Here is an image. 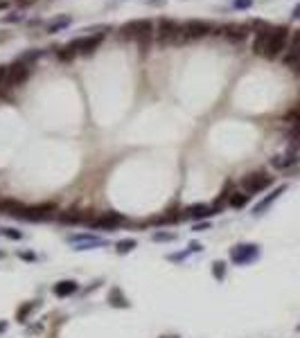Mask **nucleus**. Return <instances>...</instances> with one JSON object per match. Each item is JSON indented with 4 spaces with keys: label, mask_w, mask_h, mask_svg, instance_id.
<instances>
[{
    "label": "nucleus",
    "mask_w": 300,
    "mask_h": 338,
    "mask_svg": "<svg viewBox=\"0 0 300 338\" xmlns=\"http://www.w3.org/2000/svg\"><path fill=\"white\" fill-rule=\"evenodd\" d=\"M201 250H203V246H201L199 241H192V243L188 246V250H185V253H181V255L174 253V255H169L167 259H169V262H181V259H185L188 255H192V253H201Z\"/></svg>",
    "instance_id": "4be33fe9"
},
{
    "label": "nucleus",
    "mask_w": 300,
    "mask_h": 338,
    "mask_svg": "<svg viewBox=\"0 0 300 338\" xmlns=\"http://www.w3.org/2000/svg\"><path fill=\"white\" fill-rule=\"evenodd\" d=\"M135 246H138V241H135L133 237H127V239H120V241L115 243V250H118V255H127V253H131Z\"/></svg>",
    "instance_id": "5701e85b"
},
{
    "label": "nucleus",
    "mask_w": 300,
    "mask_h": 338,
    "mask_svg": "<svg viewBox=\"0 0 300 338\" xmlns=\"http://www.w3.org/2000/svg\"><path fill=\"white\" fill-rule=\"evenodd\" d=\"M41 50H36V52H27V54H23L21 57V61L23 64H27V61H36V59H41Z\"/></svg>",
    "instance_id": "c756f323"
},
{
    "label": "nucleus",
    "mask_w": 300,
    "mask_h": 338,
    "mask_svg": "<svg viewBox=\"0 0 300 338\" xmlns=\"http://www.w3.org/2000/svg\"><path fill=\"white\" fill-rule=\"evenodd\" d=\"M77 291H79V284L75 280H61L52 286V293L57 298H70V296H75Z\"/></svg>",
    "instance_id": "dca6fc26"
},
{
    "label": "nucleus",
    "mask_w": 300,
    "mask_h": 338,
    "mask_svg": "<svg viewBox=\"0 0 300 338\" xmlns=\"http://www.w3.org/2000/svg\"><path fill=\"white\" fill-rule=\"evenodd\" d=\"M7 329H9V322H7V320H0V334H5Z\"/></svg>",
    "instance_id": "e433bc0d"
},
{
    "label": "nucleus",
    "mask_w": 300,
    "mask_h": 338,
    "mask_svg": "<svg viewBox=\"0 0 300 338\" xmlns=\"http://www.w3.org/2000/svg\"><path fill=\"white\" fill-rule=\"evenodd\" d=\"M156 43L165 48V45H178V43H185L181 32V25L171 18H161L158 21V32H156Z\"/></svg>",
    "instance_id": "f257e3e1"
},
{
    "label": "nucleus",
    "mask_w": 300,
    "mask_h": 338,
    "mask_svg": "<svg viewBox=\"0 0 300 338\" xmlns=\"http://www.w3.org/2000/svg\"><path fill=\"white\" fill-rule=\"evenodd\" d=\"M291 18H296V21H300V5L294 7V14H291Z\"/></svg>",
    "instance_id": "4c0bfd02"
},
{
    "label": "nucleus",
    "mask_w": 300,
    "mask_h": 338,
    "mask_svg": "<svg viewBox=\"0 0 300 338\" xmlns=\"http://www.w3.org/2000/svg\"><path fill=\"white\" fill-rule=\"evenodd\" d=\"M296 329H298V332H300V325H298V327H296Z\"/></svg>",
    "instance_id": "37998d69"
},
{
    "label": "nucleus",
    "mask_w": 300,
    "mask_h": 338,
    "mask_svg": "<svg viewBox=\"0 0 300 338\" xmlns=\"http://www.w3.org/2000/svg\"><path fill=\"white\" fill-rule=\"evenodd\" d=\"M59 221L66 226H77V223H88L91 221V214L81 210H68V212H59Z\"/></svg>",
    "instance_id": "4468645a"
},
{
    "label": "nucleus",
    "mask_w": 300,
    "mask_h": 338,
    "mask_svg": "<svg viewBox=\"0 0 300 338\" xmlns=\"http://www.w3.org/2000/svg\"><path fill=\"white\" fill-rule=\"evenodd\" d=\"M291 45H300V30H296V34H294V43Z\"/></svg>",
    "instance_id": "58836bf2"
},
{
    "label": "nucleus",
    "mask_w": 300,
    "mask_h": 338,
    "mask_svg": "<svg viewBox=\"0 0 300 338\" xmlns=\"http://www.w3.org/2000/svg\"><path fill=\"white\" fill-rule=\"evenodd\" d=\"M161 338H178V336H161Z\"/></svg>",
    "instance_id": "a19ab883"
},
{
    "label": "nucleus",
    "mask_w": 300,
    "mask_h": 338,
    "mask_svg": "<svg viewBox=\"0 0 300 338\" xmlns=\"http://www.w3.org/2000/svg\"><path fill=\"white\" fill-rule=\"evenodd\" d=\"M214 27L205 21H188L181 25V32H183V38L185 41H197V38H203L208 34H212Z\"/></svg>",
    "instance_id": "9d476101"
},
{
    "label": "nucleus",
    "mask_w": 300,
    "mask_h": 338,
    "mask_svg": "<svg viewBox=\"0 0 300 338\" xmlns=\"http://www.w3.org/2000/svg\"><path fill=\"white\" fill-rule=\"evenodd\" d=\"M294 165H300V156H298V153H287V156H273V158H271V167L280 169V171L294 167Z\"/></svg>",
    "instance_id": "f3484780"
},
{
    "label": "nucleus",
    "mask_w": 300,
    "mask_h": 338,
    "mask_svg": "<svg viewBox=\"0 0 300 338\" xmlns=\"http://www.w3.org/2000/svg\"><path fill=\"white\" fill-rule=\"evenodd\" d=\"M212 277H214V280H219V282H224V277H226V262H214V264H212Z\"/></svg>",
    "instance_id": "a878e982"
},
{
    "label": "nucleus",
    "mask_w": 300,
    "mask_h": 338,
    "mask_svg": "<svg viewBox=\"0 0 300 338\" xmlns=\"http://www.w3.org/2000/svg\"><path fill=\"white\" fill-rule=\"evenodd\" d=\"M208 228H210L208 221H203V223H194V230H199V233H203V230H208Z\"/></svg>",
    "instance_id": "c9c22d12"
},
{
    "label": "nucleus",
    "mask_w": 300,
    "mask_h": 338,
    "mask_svg": "<svg viewBox=\"0 0 300 338\" xmlns=\"http://www.w3.org/2000/svg\"><path fill=\"white\" fill-rule=\"evenodd\" d=\"M0 233L5 235L7 239H11V241H21V239H23V233H21V230H16V228H2Z\"/></svg>",
    "instance_id": "cd10ccee"
},
{
    "label": "nucleus",
    "mask_w": 300,
    "mask_h": 338,
    "mask_svg": "<svg viewBox=\"0 0 300 338\" xmlns=\"http://www.w3.org/2000/svg\"><path fill=\"white\" fill-rule=\"evenodd\" d=\"M34 302H25L23 306H18V311H16V320L18 322H27V318H30V313L34 311Z\"/></svg>",
    "instance_id": "b1692460"
},
{
    "label": "nucleus",
    "mask_w": 300,
    "mask_h": 338,
    "mask_svg": "<svg viewBox=\"0 0 300 338\" xmlns=\"http://www.w3.org/2000/svg\"><path fill=\"white\" fill-rule=\"evenodd\" d=\"M16 2V7H32L36 0H14Z\"/></svg>",
    "instance_id": "72a5a7b5"
},
{
    "label": "nucleus",
    "mask_w": 300,
    "mask_h": 338,
    "mask_svg": "<svg viewBox=\"0 0 300 338\" xmlns=\"http://www.w3.org/2000/svg\"><path fill=\"white\" fill-rule=\"evenodd\" d=\"M7 7H9V2H7V0H0V11H5Z\"/></svg>",
    "instance_id": "ea45409f"
},
{
    "label": "nucleus",
    "mask_w": 300,
    "mask_h": 338,
    "mask_svg": "<svg viewBox=\"0 0 300 338\" xmlns=\"http://www.w3.org/2000/svg\"><path fill=\"white\" fill-rule=\"evenodd\" d=\"M284 192H287V185H278V187H275L273 192H271V194H268V196H264L262 201H260V203H257L255 207H253V214H255V217H262L264 212H267L268 207L273 205V203L278 201V199H280V196L284 194Z\"/></svg>",
    "instance_id": "9b49d317"
},
{
    "label": "nucleus",
    "mask_w": 300,
    "mask_h": 338,
    "mask_svg": "<svg viewBox=\"0 0 300 338\" xmlns=\"http://www.w3.org/2000/svg\"><path fill=\"white\" fill-rule=\"evenodd\" d=\"M248 201H251V196H248L246 192H233L231 201H228V207H233V210H244V207L248 205Z\"/></svg>",
    "instance_id": "aec40b11"
},
{
    "label": "nucleus",
    "mask_w": 300,
    "mask_h": 338,
    "mask_svg": "<svg viewBox=\"0 0 300 338\" xmlns=\"http://www.w3.org/2000/svg\"><path fill=\"white\" fill-rule=\"evenodd\" d=\"M75 50L70 48V45H66V48H59L57 50V59H59V61H64V64H68V61H72V59H75Z\"/></svg>",
    "instance_id": "393cba45"
},
{
    "label": "nucleus",
    "mask_w": 300,
    "mask_h": 338,
    "mask_svg": "<svg viewBox=\"0 0 300 338\" xmlns=\"http://www.w3.org/2000/svg\"><path fill=\"white\" fill-rule=\"evenodd\" d=\"M120 36L127 38V41H140L142 36H154V23L149 18H135V21H129L122 25L120 30Z\"/></svg>",
    "instance_id": "20e7f679"
},
{
    "label": "nucleus",
    "mask_w": 300,
    "mask_h": 338,
    "mask_svg": "<svg viewBox=\"0 0 300 338\" xmlns=\"http://www.w3.org/2000/svg\"><path fill=\"white\" fill-rule=\"evenodd\" d=\"M108 302H111V306H115V309H127L129 306V300L120 286H113V289L108 291Z\"/></svg>",
    "instance_id": "6ab92c4d"
},
{
    "label": "nucleus",
    "mask_w": 300,
    "mask_h": 338,
    "mask_svg": "<svg viewBox=\"0 0 300 338\" xmlns=\"http://www.w3.org/2000/svg\"><path fill=\"white\" fill-rule=\"evenodd\" d=\"M271 30H273V27H264V30H257L255 32V38H253V52L260 54V57H264V52H267V48H268Z\"/></svg>",
    "instance_id": "ddd939ff"
},
{
    "label": "nucleus",
    "mask_w": 300,
    "mask_h": 338,
    "mask_svg": "<svg viewBox=\"0 0 300 338\" xmlns=\"http://www.w3.org/2000/svg\"><path fill=\"white\" fill-rule=\"evenodd\" d=\"M151 239H154L156 243H161V241H174V239H176V235H174V233H163V230H156V233L151 235Z\"/></svg>",
    "instance_id": "bb28decb"
},
{
    "label": "nucleus",
    "mask_w": 300,
    "mask_h": 338,
    "mask_svg": "<svg viewBox=\"0 0 300 338\" xmlns=\"http://www.w3.org/2000/svg\"><path fill=\"white\" fill-rule=\"evenodd\" d=\"M214 214L212 205H203V203H197V205H190L188 210H183V221L185 219H192V221H201V219H210Z\"/></svg>",
    "instance_id": "f8f14e48"
},
{
    "label": "nucleus",
    "mask_w": 300,
    "mask_h": 338,
    "mask_svg": "<svg viewBox=\"0 0 300 338\" xmlns=\"http://www.w3.org/2000/svg\"><path fill=\"white\" fill-rule=\"evenodd\" d=\"M18 21H23L21 14H9V16H5V23H18Z\"/></svg>",
    "instance_id": "473e14b6"
},
{
    "label": "nucleus",
    "mask_w": 300,
    "mask_h": 338,
    "mask_svg": "<svg viewBox=\"0 0 300 338\" xmlns=\"http://www.w3.org/2000/svg\"><path fill=\"white\" fill-rule=\"evenodd\" d=\"M233 192H235V187H233V183L228 180V183L224 185V190L219 192V196H217V199H214V203H212L214 214H219V212L224 210L226 205H228V201H231V194H233Z\"/></svg>",
    "instance_id": "a211bd4d"
},
{
    "label": "nucleus",
    "mask_w": 300,
    "mask_h": 338,
    "mask_svg": "<svg viewBox=\"0 0 300 338\" xmlns=\"http://www.w3.org/2000/svg\"><path fill=\"white\" fill-rule=\"evenodd\" d=\"M233 7L235 9H248V7H253V0H233Z\"/></svg>",
    "instance_id": "7c9ffc66"
},
{
    "label": "nucleus",
    "mask_w": 300,
    "mask_h": 338,
    "mask_svg": "<svg viewBox=\"0 0 300 338\" xmlns=\"http://www.w3.org/2000/svg\"><path fill=\"white\" fill-rule=\"evenodd\" d=\"M282 64H284V66H289L291 70H294L296 66L300 64V45H291V48L282 54Z\"/></svg>",
    "instance_id": "412c9836"
},
{
    "label": "nucleus",
    "mask_w": 300,
    "mask_h": 338,
    "mask_svg": "<svg viewBox=\"0 0 300 338\" xmlns=\"http://www.w3.org/2000/svg\"><path fill=\"white\" fill-rule=\"evenodd\" d=\"M54 212H57V205L54 203H38V205H25L23 214L18 219L21 221H48L52 217Z\"/></svg>",
    "instance_id": "6e6552de"
},
{
    "label": "nucleus",
    "mask_w": 300,
    "mask_h": 338,
    "mask_svg": "<svg viewBox=\"0 0 300 338\" xmlns=\"http://www.w3.org/2000/svg\"><path fill=\"white\" fill-rule=\"evenodd\" d=\"M30 72H32L30 64H23L21 59H18V61H14L11 66H7L5 86L7 88H18V86H23L27 79H30Z\"/></svg>",
    "instance_id": "0eeeda50"
},
{
    "label": "nucleus",
    "mask_w": 300,
    "mask_h": 338,
    "mask_svg": "<svg viewBox=\"0 0 300 338\" xmlns=\"http://www.w3.org/2000/svg\"><path fill=\"white\" fill-rule=\"evenodd\" d=\"M255 259H260V246L257 243H237L235 248H231V262L237 266H246Z\"/></svg>",
    "instance_id": "423d86ee"
},
{
    "label": "nucleus",
    "mask_w": 300,
    "mask_h": 338,
    "mask_svg": "<svg viewBox=\"0 0 300 338\" xmlns=\"http://www.w3.org/2000/svg\"><path fill=\"white\" fill-rule=\"evenodd\" d=\"M66 25H70V18H59V21H54V23H50V27H48V32H59L61 27H66Z\"/></svg>",
    "instance_id": "c85d7f7f"
},
{
    "label": "nucleus",
    "mask_w": 300,
    "mask_h": 338,
    "mask_svg": "<svg viewBox=\"0 0 300 338\" xmlns=\"http://www.w3.org/2000/svg\"><path fill=\"white\" fill-rule=\"evenodd\" d=\"M104 34H106V32H97V34H88V36H79V38H75L72 43H68V45L75 50L77 54H93L97 48H100V45H102Z\"/></svg>",
    "instance_id": "1a4fd4ad"
},
{
    "label": "nucleus",
    "mask_w": 300,
    "mask_h": 338,
    "mask_svg": "<svg viewBox=\"0 0 300 338\" xmlns=\"http://www.w3.org/2000/svg\"><path fill=\"white\" fill-rule=\"evenodd\" d=\"M18 257L25 259V262H34V259H36V255H34V253H25V250H23V253H18Z\"/></svg>",
    "instance_id": "2f4dec72"
},
{
    "label": "nucleus",
    "mask_w": 300,
    "mask_h": 338,
    "mask_svg": "<svg viewBox=\"0 0 300 338\" xmlns=\"http://www.w3.org/2000/svg\"><path fill=\"white\" fill-rule=\"evenodd\" d=\"M124 223H129V219L124 217V214H120V212H100V214H95V217H91V221H88V228H93V230H106V233H113V230H118V228H122Z\"/></svg>",
    "instance_id": "7ed1b4c3"
},
{
    "label": "nucleus",
    "mask_w": 300,
    "mask_h": 338,
    "mask_svg": "<svg viewBox=\"0 0 300 338\" xmlns=\"http://www.w3.org/2000/svg\"><path fill=\"white\" fill-rule=\"evenodd\" d=\"M23 210H25V205L16 199H0V214H9V217L18 219L23 214Z\"/></svg>",
    "instance_id": "2eb2a0df"
},
{
    "label": "nucleus",
    "mask_w": 300,
    "mask_h": 338,
    "mask_svg": "<svg viewBox=\"0 0 300 338\" xmlns=\"http://www.w3.org/2000/svg\"><path fill=\"white\" fill-rule=\"evenodd\" d=\"M287 41H289V27L278 25L271 30V38H268V48L264 52L267 59H278L280 54L287 50Z\"/></svg>",
    "instance_id": "39448f33"
},
{
    "label": "nucleus",
    "mask_w": 300,
    "mask_h": 338,
    "mask_svg": "<svg viewBox=\"0 0 300 338\" xmlns=\"http://www.w3.org/2000/svg\"><path fill=\"white\" fill-rule=\"evenodd\" d=\"M2 257H5V253H2V250H0V259H2Z\"/></svg>",
    "instance_id": "79ce46f5"
},
{
    "label": "nucleus",
    "mask_w": 300,
    "mask_h": 338,
    "mask_svg": "<svg viewBox=\"0 0 300 338\" xmlns=\"http://www.w3.org/2000/svg\"><path fill=\"white\" fill-rule=\"evenodd\" d=\"M7 79V66H0V86H5Z\"/></svg>",
    "instance_id": "f704fd0d"
},
{
    "label": "nucleus",
    "mask_w": 300,
    "mask_h": 338,
    "mask_svg": "<svg viewBox=\"0 0 300 338\" xmlns=\"http://www.w3.org/2000/svg\"><path fill=\"white\" fill-rule=\"evenodd\" d=\"M273 180L275 178L268 174V171L260 169V171H253V174H246L241 178V192H246L248 196H255V194H260V192L268 190V187L273 185Z\"/></svg>",
    "instance_id": "f03ea898"
}]
</instances>
